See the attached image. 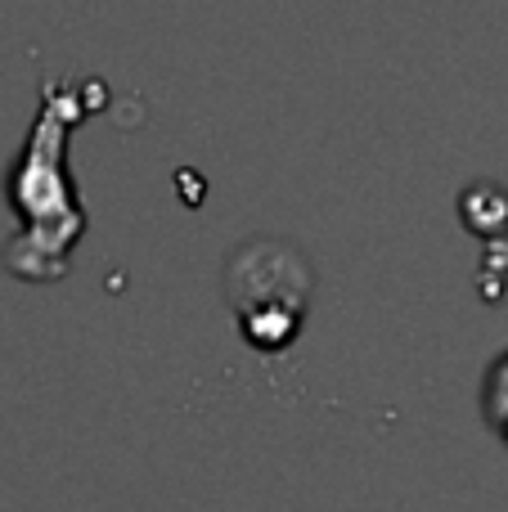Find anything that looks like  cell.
<instances>
[{
  "mask_svg": "<svg viewBox=\"0 0 508 512\" xmlns=\"http://www.w3.org/2000/svg\"><path fill=\"white\" fill-rule=\"evenodd\" d=\"M486 418H491V427L508 441V355L495 360L491 378H486Z\"/></svg>",
  "mask_w": 508,
  "mask_h": 512,
  "instance_id": "3957f363",
  "label": "cell"
},
{
  "mask_svg": "<svg viewBox=\"0 0 508 512\" xmlns=\"http://www.w3.org/2000/svg\"><path fill=\"white\" fill-rule=\"evenodd\" d=\"M81 117L77 90L50 81L41 99V113L32 122L27 149L9 176V203L23 216V234L9 243L5 265L18 279H63L86 230V212L77 203V189L68 180L63 153H68V131Z\"/></svg>",
  "mask_w": 508,
  "mask_h": 512,
  "instance_id": "6da1fadb",
  "label": "cell"
},
{
  "mask_svg": "<svg viewBox=\"0 0 508 512\" xmlns=\"http://www.w3.org/2000/svg\"><path fill=\"white\" fill-rule=\"evenodd\" d=\"M225 297L239 319L243 342L257 351H284L306 319L311 265L284 243H243L225 265Z\"/></svg>",
  "mask_w": 508,
  "mask_h": 512,
  "instance_id": "7a4b0ae2",
  "label": "cell"
}]
</instances>
